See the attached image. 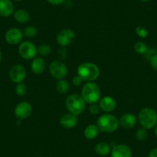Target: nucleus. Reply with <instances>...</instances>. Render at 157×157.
<instances>
[{"label":"nucleus","mask_w":157,"mask_h":157,"mask_svg":"<svg viewBox=\"0 0 157 157\" xmlns=\"http://www.w3.org/2000/svg\"><path fill=\"white\" fill-rule=\"evenodd\" d=\"M100 70L99 66L93 63L86 62L78 66L77 75L82 78L83 82H94L99 76Z\"/></svg>","instance_id":"obj_1"},{"label":"nucleus","mask_w":157,"mask_h":157,"mask_svg":"<svg viewBox=\"0 0 157 157\" xmlns=\"http://www.w3.org/2000/svg\"><path fill=\"white\" fill-rule=\"evenodd\" d=\"M81 96L86 103L95 104L101 99V90L94 82H88L84 84L81 90Z\"/></svg>","instance_id":"obj_2"},{"label":"nucleus","mask_w":157,"mask_h":157,"mask_svg":"<svg viewBox=\"0 0 157 157\" xmlns=\"http://www.w3.org/2000/svg\"><path fill=\"white\" fill-rule=\"evenodd\" d=\"M137 120L143 128L152 129L157 124V113L150 107H145L139 112Z\"/></svg>","instance_id":"obj_3"},{"label":"nucleus","mask_w":157,"mask_h":157,"mask_svg":"<svg viewBox=\"0 0 157 157\" xmlns=\"http://www.w3.org/2000/svg\"><path fill=\"white\" fill-rule=\"evenodd\" d=\"M98 128L100 132H113L120 126L119 119L116 116L110 113H105L98 118L96 122Z\"/></svg>","instance_id":"obj_4"},{"label":"nucleus","mask_w":157,"mask_h":157,"mask_svg":"<svg viewBox=\"0 0 157 157\" xmlns=\"http://www.w3.org/2000/svg\"><path fill=\"white\" fill-rule=\"evenodd\" d=\"M65 104L69 113L78 116L84 112L86 102L82 99L81 95L71 94L66 98Z\"/></svg>","instance_id":"obj_5"},{"label":"nucleus","mask_w":157,"mask_h":157,"mask_svg":"<svg viewBox=\"0 0 157 157\" xmlns=\"http://www.w3.org/2000/svg\"><path fill=\"white\" fill-rule=\"evenodd\" d=\"M18 51L20 56L25 60L33 59L38 53L36 45L29 41L22 42L19 44Z\"/></svg>","instance_id":"obj_6"},{"label":"nucleus","mask_w":157,"mask_h":157,"mask_svg":"<svg viewBox=\"0 0 157 157\" xmlns=\"http://www.w3.org/2000/svg\"><path fill=\"white\" fill-rule=\"evenodd\" d=\"M49 72L51 75L57 80L63 79L68 74V68L63 62L60 60L52 61L49 65Z\"/></svg>","instance_id":"obj_7"},{"label":"nucleus","mask_w":157,"mask_h":157,"mask_svg":"<svg viewBox=\"0 0 157 157\" xmlns=\"http://www.w3.org/2000/svg\"><path fill=\"white\" fill-rule=\"evenodd\" d=\"M10 80L18 84L22 82L26 77V69L22 65H13L9 72Z\"/></svg>","instance_id":"obj_8"},{"label":"nucleus","mask_w":157,"mask_h":157,"mask_svg":"<svg viewBox=\"0 0 157 157\" xmlns=\"http://www.w3.org/2000/svg\"><path fill=\"white\" fill-rule=\"evenodd\" d=\"M23 32L19 28L13 27L9 29L5 34V39L10 45L20 44L23 39Z\"/></svg>","instance_id":"obj_9"},{"label":"nucleus","mask_w":157,"mask_h":157,"mask_svg":"<svg viewBox=\"0 0 157 157\" xmlns=\"http://www.w3.org/2000/svg\"><path fill=\"white\" fill-rule=\"evenodd\" d=\"M75 33L70 29H64L57 34L56 42L60 46L65 47L73 43L75 39Z\"/></svg>","instance_id":"obj_10"},{"label":"nucleus","mask_w":157,"mask_h":157,"mask_svg":"<svg viewBox=\"0 0 157 157\" xmlns=\"http://www.w3.org/2000/svg\"><path fill=\"white\" fill-rule=\"evenodd\" d=\"M33 112V106L27 101H22L18 103L15 107L14 114L19 120H25L31 115Z\"/></svg>","instance_id":"obj_11"},{"label":"nucleus","mask_w":157,"mask_h":157,"mask_svg":"<svg viewBox=\"0 0 157 157\" xmlns=\"http://www.w3.org/2000/svg\"><path fill=\"white\" fill-rule=\"evenodd\" d=\"M111 157H132V151L128 145H115L110 152Z\"/></svg>","instance_id":"obj_12"},{"label":"nucleus","mask_w":157,"mask_h":157,"mask_svg":"<svg viewBox=\"0 0 157 157\" xmlns=\"http://www.w3.org/2000/svg\"><path fill=\"white\" fill-rule=\"evenodd\" d=\"M137 122H138V120L136 116L130 113H124L119 119L120 126L125 129H132L136 126Z\"/></svg>","instance_id":"obj_13"},{"label":"nucleus","mask_w":157,"mask_h":157,"mask_svg":"<svg viewBox=\"0 0 157 157\" xmlns=\"http://www.w3.org/2000/svg\"><path fill=\"white\" fill-rule=\"evenodd\" d=\"M59 123L64 129H73L78 123V116L70 113H65L60 118Z\"/></svg>","instance_id":"obj_14"},{"label":"nucleus","mask_w":157,"mask_h":157,"mask_svg":"<svg viewBox=\"0 0 157 157\" xmlns=\"http://www.w3.org/2000/svg\"><path fill=\"white\" fill-rule=\"evenodd\" d=\"M99 105L101 110L109 113L110 112H113L116 109L117 103L116 100L113 97L110 96H105L101 97L100 100L99 101Z\"/></svg>","instance_id":"obj_15"},{"label":"nucleus","mask_w":157,"mask_h":157,"mask_svg":"<svg viewBox=\"0 0 157 157\" xmlns=\"http://www.w3.org/2000/svg\"><path fill=\"white\" fill-rule=\"evenodd\" d=\"M15 6L12 0H0V16L9 17L13 15Z\"/></svg>","instance_id":"obj_16"},{"label":"nucleus","mask_w":157,"mask_h":157,"mask_svg":"<svg viewBox=\"0 0 157 157\" xmlns=\"http://www.w3.org/2000/svg\"><path fill=\"white\" fill-rule=\"evenodd\" d=\"M46 64L44 59L42 57H36L33 59L31 63V69L33 73L36 75H40L43 73L46 69Z\"/></svg>","instance_id":"obj_17"},{"label":"nucleus","mask_w":157,"mask_h":157,"mask_svg":"<svg viewBox=\"0 0 157 157\" xmlns=\"http://www.w3.org/2000/svg\"><path fill=\"white\" fill-rule=\"evenodd\" d=\"M13 18L19 23H26L30 19V14L27 10L20 9L14 12Z\"/></svg>","instance_id":"obj_18"},{"label":"nucleus","mask_w":157,"mask_h":157,"mask_svg":"<svg viewBox=\"0 0 157 157\" xmlns=\"http://www.w3.org/2000/svg\"><path fill=\"white\" fill-rule=\"evenodd\" d=\"M99 129L96 124H90L85 128L83 131V135L87 140H94L98 136L99 133Z\"/></svg>","instance_id":"obj_19"},{"label":"nucleus","mask_w":157,"mask_h":157,"mask_svg":"<svg viewBox=\"0 0 157 157\" xmlns=\"http://www.w3.org/2000/svg\"><path fill=\"white\" fill-rule=\"evenodd\" d=\"M111 146L105 142H99L95 146V152L101 156H105L111 152Z\"/></svg>","instance_id":"obj_20"},{"label":"nucleus","mask_w":157,"mask_h":157,"mask_svg":"<svg viewBox=\"0 0 157 157\" xmlns=\"http://www.w3.org/2000/svg\"><path fill=\"white\" fill-rule=\"evenodd\" d=\"M69 89H70V86L69 82L65 80L64 78L58 80L56 85V90L60 94H66L69 91Z\"/></svg>","instance_id":"obj_21"},{"label":"nucleus","mask_w":157,"mask_h":157,"mask_svg":"<svg viewBox=\"0 0 157 157\" xmlns=\"http://www.w3.org/2000/svg\"><path fill=\"white\" fill-rule=\"evenodd\" d=\"M134 50L136 52L137 54H140V55H144L148 51V46L143 42H136L134 45Z\"/></svg>","instance_id":"obj_22"},{"label":"nucleus","mask_w":157,"mask_h":157,"mask_svg":"<svg viewBox=\"0 0 157 157\" xmlns=\"http://www.w3.org/2000/svg\"><path fill=\"white\" fill-rule=\"evenodd\" d=\"M37 52L42 56H47L52 52V49L49 45L42 44L37 47Z\"/></svg>","instance_id":"obj_23"},{"label":"nucleus","mask_w":157,"mask_h":157,"mask_svg":"<svg viewBox=\"0 0 157 157\" xmlns=\"http://www.w3.org/2000/svg\"><path fill=\"white\" fill-rule=\"evenodd\" d=\"M148 136V132L147 129H146L145 128H140L136 130V138L138 141H144V140H146Z\"/></svg>","instance_id":"obj_24"},{"label":"nucleus","mask_w":157,"mask_h":157,"mask_svg":"<svg viewBox=\"0 0 157 157\" xmlns=\"http://www.w3.org/2000/svg\"><path fill=\"white\" fill-rule=\"evenodd\" d=\"M28 92V86H26V84L23 83V82H20V83H18L16 86V93L18 96H23Z\"/></svg>","instance_id":"obj_25"},{"label":"nucleus","mask_w":157,"mask_h":157,"mask_svg":"<svg viewBox=\"0 0 157 157\" xmlns=\"http://www.w3.org/2000/svg\"><path fill=\"white\" fill-rule=\"evenodd\" d=\"M23 35L27 38H33L36 36L37 35V29L36 27L33 26V25H29L27 26L26 28L24 29Z\"/></svg>","instance_id":"obj_26"},{"label":"nucleus","mask_w":157,"mask_h":157,"mask_svg":"<svg viewBox=\"0 0 157 157\" xmlns=\"http://www.w3.org/2000/svg\"><path fill=\"white\" fill-rule=\"evenodd\" d=\"M136 33L139 37L142 38V39H145L149 35V32H148L147 29L145 28L144 26H142V25H139L136 28Z\"/></svg>","instance_id":"obj_27"},{"label":"nucleus","mask_w":157,"mask_h":157,"mask_svg":"<svg viewBox=\"0 0 157 157\" xmlns=\"http://www.w3.org/2000/svg\"><path fill=\"white\" fill-rule=\"evenodd\" d=\"M100 110V107H99V104L97 103L91 104L90 108H89V111H90V113H91L92 115H93V116H96V115L99 114Z\"/></svg>","instance_id":"obj_28"},{"label":"nucleus","mask_w":157,"mask_h":157,"mask_svg":"<svg viewBox=\"0 0 157 157\" xmlns=\"http://www.w3.org/2000/svg\"><path fill=\"white\" fill-rule=\"evenodd\" d=\"M72 84L75 86H81L82 84V82H83V80H82V78L78 76V75H75V76H74L73 78H72Z\"/></svg>","instance_id":"obj_29"},{"label":"nucleus","mask_w":157,"mask_h":157,"mask_svg":"<svg viewBox=\"0 0 157 157\" xmlns=\"http://www.w3.org/2000/svg\"><path fill=\"white\" fill-rule=\"evenodd\" d=\"M150 65L152 69L157 72V54H155L150 59Z\"/></svg>","instance_id":"obj_30"},{"label":"nucleus","mask_w":157,"mask_h":157,"mask_svg":"<svg viewBox=\"0 0 157 157\" xmlns=\"http://www.w3.org/2000/svg\"><path fill=\"white\" fill-rule=\"evenodd\" d=\"M46 1L52 6H59L63 4L66 0H46Z\"/></svg>","instance_id":"obj_31"},{"label":"nucleus","mask_w":157,"mask_h":157,"mask_svg":"<svg viewBox=\"0 0 157 157\" xmlns=\"http://www.w3.org/2000/svg\"><path fill=\"white\" fill-rule=\"evenodd\" d=\"M148 157H157V147L151 149L150 152H149Z\"/></svg>","instance_id":"obj_32"},{"label":"nucleus","mask_w":157,"mask_h":157,"mask_svg":"<svg viewBox=\"0 0 157 157\" xmlns=\"http://www.w3.org/2000/svg\"><path fill=\"white\" fill-rule=\"evenodd\" d=\"M154 132H155V136L157 137V124H156V126H155V127H154Z\"/></svg>","instance_id":"obj_33"},{"label":"nucleus","mask_w":157,"mask_h":157,"mask_svg":"<svg viewBox=\"0 0 157 157\" xmlns=\"http://www.w3.org/2000/svg\"><path fill=\"white\" fill-rule=\"evenodd\" d=\"M2 51L0 50V63L2 61Z\"/></svg>","instance_id":"obj_34"},{"label":"nucleus","mask_w":157,"mask_h":157,"mask_svg":"<svg viewBox=\"0 0 157 157\" xmlns=\"http://www.w3.org/2000/svg\"><path fill=\"white\" fill-rule=\"evenodd\" d=\"M140 1H141V2H150L151 0H140Z\"/></svg>","instance_id":"obj_35"},{"label":"nucleus","mask_w":157,"mask_h":157,"mask_svg":"<svg viewBox=\"0 0 157 157\" xmlns=\"http://www.w3.org/2000/svg\"><path fill=\"white\" fill-rule=\"evenodd\" d=\"M13 1H16V2H21V1H23V0H13Z\"/></svg>","instance_id":"obj_36"},{"label":"nucleus","mask_w":157,"mask_h":157,"mask_svg":"<svg viewBox=\"0 0 157 157\" xmlns=\"http://www.w3.org/2000/svg\"><path fill=\"white\" fill-rule=\"evenodd\" d=\"M37 157H43V156H37Z\"/></svg>","instance_id":"obj_37"}]
</instances>
